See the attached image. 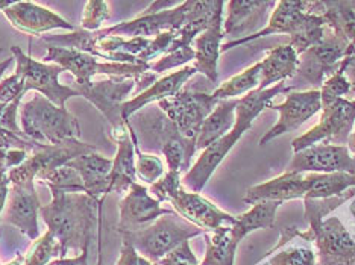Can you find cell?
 Returning <instances> with one entry per match:
<instances>
[{"label": "cell", "instance_id": "18", "mask_svg": "<svg viewBox=\"0 0 355 265\" xmlns=\"http://www.w3.org/2000/svg\"><path fill=\"white\" fill-rule=\"evenodd\" d=\"M11 185L2 219L5 223L17 228L29 239L37 241L40 238L38 214L42 203L35 191V181Z\"/></svg>", "mask_w": 355, "mask_h": 265}, {"label": "cell", "instance_id": "33", "mask_svg": "<svg viewBox=\"0 0 355 265\" xmlns=\"http://www.w3.org/2000/svg\"><path fill=\"white\" fill-rule=\"evenodd\" d=\"M261 77V66L260 62L255 66L241 71L240 75L231 77L227 82L222 84L213 94V98L217 100H227V99H237V95L245 93H251L252 88L260 84Z\"/></svg>", "mask_w": 355, "mask_h": 265}, {"label": "cell", "instance_id": "28", "mask_svg": "<svg viewBox=\"0 0 355 265\" xmlns=\"http://www.w3.org/2000/svg\"><path fill=\"white\" fill-rule=\"evenodd\" d=\"M297 62H300V56L290 44L273 47L260 62L261 77L257 90L264 91L270 88L272 84L286 82L287 79H292L297 70Z\"/></svg>", "mask_w": 355, "mask_h": 265}, {"label": "cell", "instance_id": "48", "mask_svg": "<svg viewBox=\"0 0 355 265\" xmlns=\"http://www.w3.org/2000/svg\"><path fill=\"white\" fill-rule=\"evenodd\" d=\"M337 70L340 71L345 79L349 82L351 93H355V55L346 56L345 60H342Z\"/></svg>", "mask_w": 355, "mask_h": 265}, {"label": "cell", "instance_id": "46", "mask_svg": "<svg viewBox=\"0 0 355 265\" xmlns=\"http://www.w3.org/2000/svg\"><path fill=\"white\" fill-rule=\"evenodd\" d=\"M10 167L6 165V150L0 149V219L5 210L8 194H10Z\"/></svg>", "mask_w": 355, "mask_h": 265}, {"label": "cell", "instance_id": "14", "mask_svg": "<svg viewBox=\"0 0 355 265\" xmlns=\"http://www.w3.org/2000/svg\"><path fill=\"white\" fill-rule=\"evenodd\" d=\"M137 86L134 79L108 77L87 85L75 84L73 88L108 120L112 135L126 129V122L122 117V107L128 102V95Z\"/></svg>", "mask_w": 355, "mask_h": 265}, {"label": "cell", "instance_id": "40", "mask_svg": "<svg viewBox=\"0 0 355 265\" xmlns=\"http://www.w3.org/2000/svg\"><path fill=\"white\" fill-rule=\"evenodd\" d=\"M181 173L176 172H167L164 173L163 178L157 181L155 183H152L149 192L153 196V199H157L158 202H168L171 197L175 194V192L181 188Z\"/></svg>", "mask_w": 355, "mask_h": 265}, {"label": "cell", "instance_id": "49", "mask_svg": "<svg viewBox=\"0 0 355 265\" xmlns=\"http://www.w3.org/2000/svg\"><path fill=\"white\" fill-rule=\"evenodd\" d=\"M15 62V60H14V56H11V58H8V60H5V61H2L0 62V79L3 77V75L6 73L8 71V68H10L12 64Z\"/></svg>", "mask_w": 355, "mask_h": 265}, {"label": "cell", "instance_id": "47", "mask_svg": "<svg viewBox=\"0 0 355 265\" xmlns=\"http://www.w3.org/2000/svg\"><path fill=\"white\" fill-rule=\"evenodd\" d=\"M116 265H157L150 262L149 259L143 258V256L135 250V248L123 239L122 248H120V256Z\"/></svg>", "mask_w": 355, "mask_h": 265}, {"label": "cell", "instance_id": "25", "mask_svg": "<svg viewBox=\"0 0 355 265\" xmlns=\"http://www.w3.org/2000/svg\"><path fill=\"white\" fill-rule=\"evenodd\" d=\"M198 73L195 67H184L180 71H175V73L164 76L158 79L157 82H153L148 90H144L143 93L137 94L135 98H132L131 100H128L126 103H123L122 107V117L125 122H129L137 112L146 108L148 105L153 102H161L164 99L172 98L176 93H180L182 90V86L187 84V80L195 76Z\"/></svg>", "mask_w": 355, "mask_h": 265}, {"label": "cell", "instance_id": "6", "mask_svg": "<svg viewBox=\"0 0 355 265\" xmlns=\"http://www.w3.org/2000/svg\"><path fill=\"white\" fill-rule=\"evenodd\" d=\"M20 126L29 140L40 144H61L80 138L78 118L52 102L35 94L20 107Z\"/></svg>", "mask_w": 355, "mask_h": 265}, {"label": "cell", "instance_id": "44", "mask_svg": "<svg viewBox=\"0 0 355 265\" xmlns=\"http://www.w3.org/2000/svg\"><path fill=\"white\" fill-rule=\"evenodd\" d=\"M157 265H200L198 258L193 253L190 247V241H185L180 247H176L173 252L164 256Z\"/></svg>", "mask_w": 355, "mask_h": 265}, {"label": "cell", "instance_id": "35", "mask_svg": "<svg viewBox=\"0 0 355 265\" xmlns=\"http://www.w3.org/2000/svg\"><path fill=\"white\" fill-rule=\"evenodd\" d=\"M355 197V188H349L340 196L327 197V199H304L305 206V220L309 226L319 224L324 221V217L337 210L338 206L343 205L346 200Z\"/></svg>", "mask_w": 355, "mask_h": 265}, {"label": "cell", "instance_id": "15", "mask_svg": "<svg viewBox=\"0 0 355 265\" xmlns=\"http://www.w3.org/2000/svg\"><path fill=\"white\" fill-rule=\"evenodd\" d=\"M300 238L316 244L318 265H355V241L337 217L309 226Z\"/></svg>", "mask_w": 355, "mask_h": 265}, {"label": "cell", "instance_id": "42", "mask_svg": "<svg viewBox=\"0 0 355 265\" xmlns=\"http://www.w3.org/2000/svg\"><path fill=\"white\" fill-rule=\"evenodd\" d=\"M25 94V80L17 71L0 80V103H11L15 100L21 102Z\"/></svg>", "mask_w": 355, "mask_h": 265}, {"label": "cell", "instance_id": "27", "mask_svg": "<svg viewBox=\"0 0 355 265\" xmlns=\"http://www.w3.org/2000/svg\"><path fill=\"white\" fill-rule=\"evenodd\" d=\"M223 37V15H220L214 20L211 26L198 35L193 42V46H195V66L193 67L196 68L198 73H202L211 84H217V79H219L217 64H219Z\"/></svg>", "mask_w": 355, "mask_h": 265}, {"label": "cell", "instance_id": "12", "mask_svg": "<svg viewBox=\"0 0 355 265\" xmlns=\"http://www.w3.org/2000/svg\"><path fill=\"white\" fill-rule=\"evenodd\" d=\"M217 103L219 100L213 98V94L184 88L172 98L158 102L157 105L172 120L184 138L196 141L205 118L214 111Z\"/></svg>", "mask_w": 355, "mask_h": 265}, {"label": "cell", "instance_id": "30", "mask_svg": "<svg viewBox=\"0 0 355 265\" xmlns=\"http://www.w3.org/2000/svg\"><path fill=\"white\" fill-rule=\"evenodd\" d=\"M282 205L278 200H264L252 205V210L237 217V223L231 226L232 243L239 247L240 241L257 229H272L275 226V214Z\"/></svg>", "mask_w": 355, "mask_h": 265}, {"label": "cell", "instance_id": "31", "mask_svg": "<svg viewBox=\"0 0 355 265\" xmlns=\"http://www.w3.org/2000/svg\"><path fill=\"white\" fill-rule=\"evenodd\" d=\"M325 26L342 34L351 44V55H355V2H324V12L320 14Z\"/></svg>", "mask_w": 355, "mask_h": 265}, {"label": "cell", "instance_id": "17", "mask_svg": "<svg viewBox=\"0 0 355 265\" xmlns=\"http://www.w3.org/2000/svg\"><path fill=\"white\" fill-rule=\"evenodd\" d=\"M119 212V230L123 235L148 228L159 217L173 214L175 211L166 210V208L161 206L158 200L150 196L149 190L137 182L129 188L125 197L120 200Z\"/></svg>", "mask_w": 355, "mask_h": 265}, {"label": "cell", "instance_id": "43", "mask_svg": "<svg viewBox=\"0 0 355 265\" xmlns=\"http://www.w3.org/2000/svg\"><path fill=\"white\" fill-rule=\"evenodd\" d=\"M351 93V85L340 71H336L333 76L325 79L324 85L320 88V99L322 100H333L342 99L343 95Z\"/></svg>", "mask_w": 355, "mask_h": 265}, {"label": "cell", "instance_id": "37", "mask_svg": "<svg viewBox=\"0 0 355 265\" xmlns=\"http://www.w3.org/2000/svg\"><path fill=\"white\" fill-rule=\"evenodd\" d=\"M60 243L47 230L43 237H40L35 241L34 247L31 248V252L28 253L25 261H23V265H49V262H52V258L60 256Z\"/></svg>", "mask_w": 355, "mask_h": 265}, {"label": "cell", "instance_id": "2", "mask_svg": "<svg viewBox=\"0 0 355 265\" xmlns=\"http://www.w3.org/2000/svg\"><path fill=\"white\" fill-rule=\"evenodd\" d=\"M279 93H292L290 86L286 82H279L273 85L268 90L258 91L252 90L248 93L245 98L239 99L237 109H236V125L232 129L222 136L219 141H216L211 146L207 147L202 155L195 163L190 170L184 174L182 183L184 187L191 192H199L204 190L205 183L211 178L216 168L220 165L222 161L230 154V150L236 146L240 136L243 135L249 127L252 126L254 120L261 114V111L268 108L272 100L277 98Z\"/></svg>", "mask_w": 355, "mask_h": 265}, {"label": "cell", "instance_id": "29", "mask_svg": "<svg viewBox=\"0 0 355 265\" xmlns=\"http://www.w3.org/2000/svg\"><path fill=\"white\" fill-rule=\"evenodd\" d=\"M237 103L239 99H227L217 103L214 111L205 118L200 127L196 138V150H205L232 129L236 125Z\"/></svg>", "mask_w": 355, "mask_h": 265}, {"label": "cell", "instance_id": "41", "mask_svg": "<svg viewBox=\"0 0 355 265\" xmlns=\"http://www.w3.org/2000/svg\"><path fill=\"white\" fill-rule=\"evenodd\" d=\"M269 265H316V256L309 248H288L273 256Z\"/></svg>", "mask_w": 355, "mask_h": 265}, {"label": "cell", "instance_id": "38", "mask_svg": "<svg viewBox=\"0 0 355 265\" xmlns=\"http://www.w3.org/2000/svg\"><path fill=\"white\" fill-rule=\"evenodd\" d=\"M195 60V49L193 47H175V49L168 51L166 55L155 62H150V71L155 75L164 73L167 70H172L175 67L184 66L189 61Z\"/></svg>", "mask_w": 355, "mask_h": 265}, {"label": "cell", "instance_id": "10", "mask_svg": "<svg viewBox=\"0 0 355 265\" xmlns=\"http://www.w3.org/2000/svg\"><path fill=\"white\" fill-rule=\"evenodd\" d=\"M355 123V100L333 99L322 100V118L309 132L292 141L293 152L311 147L319 141L334 146L348 144Z\"/></svg>", "mask_w": 355, "mask_h": 265}, {"label": "cell", "instance_id": "23", "mask_svg": "<svg viewBox=\"0 0 355 265\" xmlns=\"http://www.w3.org/2000/svg\"><path fill=\"white\" fill-rule=\"evenodd\" d=\"M228 17L223 23L225 35L236 39L251 37L263 30L269 23L272 8L277 2H258V0H232L228 2Z\"/></svg>", "mask_w": 355, "mask_h": 265}, {"label": "cell", "instance_id": "32", "mask_svg": "<svg viewBox=\"0 0 355 265\" xmlns=\"http://www.w3.org/2000/svg\"><path fill=\"white\" fill-rule=\"evenodd\" d=\"M207 252L200 265H234L237 246L232 243L231 228H220L214 232H205Z\"/></svg>", "mask_w": 355, "mask_h": 265}, {"label": "cell", "instance_id": "4", "mask_svg": "<svg viewBox=\"0 0 355 265\" xmlns=\"http://www.w3.org/2000/svg\"><path fill=\"white\" fill-rule=\"evenodd\" d=\"M306 10H309V2H277L268 26L255 35L231 39L230 43L222 44L220 53L232 49V47L252 42V39L257 38L275 34H288L290 46L293 47L297 56H300L314 44H318L325 35L324 19L320 15L309 14Z\"/></svg>", "mask_w": 355, "mask_h": 265}, {"label": "cell", "instance_id": "24", "mask_svg": "<svg viewBox=\"0 0 355 265\" xmlns=\"http://www.w3.org/2000/svg\"><path fill=\"white\" fill-rule=\"evenodd\" d=\"M75 168L83 179L85 194L94 199L99 205H103L105 199L110 194V173L112 167V159L99 155L98 152L84 154L67 164Z\"/></svg>", "mask_w": 355, "mask_h": 265}, {"label": "cell", "instance_id": "39", "mask_svg": "<svg viewBox=\"0 0 355 265\" xmlns=\"http://www.w3.org/2000/svg\"><path fill=\"white\" fill-rule=\"evenodd\" d=\"M110 19V3L108 2H87L85 8H84V14H83V25L84 30L88 32H98L101 30V26L103 25L105 21Z\"/></svg>", "mask_w": 355, "mask_h": 265}, {"label": "cell", "instance_id": "34", "mask_svg": "<svg viewBox=\"0 0 355 265\" xmlns=\"http://www.w3.org/2000/svg\"><path fill=\"white\" fill-rule=\"evenodd\" d=\"M128 123V129L129 134H131V138L134 143V147H135V170H137V178H140L143 182L149 183H155L157 181H159L163 178L164 173H166V168L163 161H161L159 156L157 155H149V154H143L139 147V140H137V135L135 131L132 129V126Z\"/></svg>", "mask_w": 355, "mask_h": 265}, {"label": "cell", "instance_id": "20", "mask_svg": "<svg viewBox=\"0 0 355 265\" xmlns=\"http://www.w3.org/2000/svg\"><path fill=\"white\" fill-rule=\"evenodd\" d=\"M269 108L278 111L279 118L277 125L269 132L264 134V136L260 140V146H266L270 140L277 138V136L282 134H288L297 129L306 120H310L314 114L322 111L320 91H292L288 93L284 103H281V105L270 103Z\"/></svg>", "mask_w": 355, "mask_h": 265}, {"label": "cell", "instance_id": "8", "mask_svg": "<svg viewBox=\"0 0 355 265\" xmlns=\"http://www.w3.org/2000/svg\"><path fill=\"white\" fill-rule=\"evenodd\" d=\"M205 232L195 224L184 220L176 212L159 217L150 226L137 232L123 234V239L128 241L143 258L149 259L153 264H158L161 259L173 252L185 241L193 237L202 235Z\"/></svg>", "mask_w": 355, "mask_h": 265}, {"label": "cell", "instance_id": "13", "mask_svg": "<svg viewBox=\"0 0 355 265\" xmlns=\"http://www.w3.org/2000/svg\"><path fill=\"white\" fill-rule=\"evenodd\" d=\"M94 144H88L80 140H70L61 144H43L42 147L32 152L29 158L21 165L10 170L11 183H23L29 181H42L46 174L67 165L75 158L96 152Z\"/></svg>", "mask_w": 355, "mask_h": 265}, {"label": "cell", "instance_id": "36", "mask_svg": "<svg viewBox=\"0 0 355 265\" xmlns=\"http://www.w3.org/2000/svg\"><path fill=\"white\" fill-rule=\"evenodd\" d=\"M42 182L46 183L47 188H56L64 192H85L79 173L69 165H62L46 174Z\"/></svg>", "mask_w": 355, "mask_h": 265}, {"label": "cell", "instance_id": "3", "mask_svg": "<svg viewBox=\"0 0 355 265\" xmlns=\"http://www.w3.org/2000/svg\"><path fill=\"white\" fill-rule=\"evenodd\" d=\"M129 125L139 129L137 140L144 150H157L166 156L168 172L187 173L191 168V158L196 152V141L187 140L176 129L163 111L157 107L141 109L129 118Z\"/></svg>", "mask_w": 355, "mask_h": 265}, {"label": "cell", "instance_id": "16", "mask_svg": "<svg viewBox=\"0 0 355 265\" xmlns=\"http://www.w3.org/2000/svg\"><path fill=\"white\" fill-rule=\"evenodd\" d=\"M287 173H348L355 174V158L348 146L334 144H314L301 152H296L290 161Z\"/></svg>", "mask_w": 355, "mask_h": 265}, {"label": "cell", "instance_id": "22", "mask_svg": "<svg viewBox=\"0 0 355 265\" xmlns=\"http://www.w3.org/2000/svg\"><path fill=\"white\" fill-rule=\"evenodd\" d=\"M318 173H282L278 178L249 188L243 202L255 205L264 200H286L306 199L316 182Z\"/></svg>", "mask_w": 355, "mask_h": 265}, {"label": "cell", "instance_id": "7", "mask_svg": "<svg viewBox=\"0 0 355 265\" xmlns=\"http://www.w3.org/2000/svg\"><path fill=\"white\" fill-rule=\"evenodd\" d=\"M346 56H351V44L342 34L331 30L318 44L300 55L297 70L292 79L287 80V85L292 91H301L302 85L311 86V90L320 91L325 77L333 76L338 64Z\"/></svg>", "mask_w": 355, "mask_h": 265}, {"label": "cell", "instance_id": "1", "mask_svg": "<svg viewBox=\"0 0 355 265\" xmlns=\"http://www.w3.org/2000/svg\"><path fill=\"white\" fill-rule=\"evenodd\" d=\"M52 202L42 206L40 215L47 229L60 243V259H66L69 252L88 255L94 224L101 234L102 205L85 192H64L49 188Z\"/></svg>", "mask_w": 355, "mask_h": 265}, {"label": "cell", "instance_id": "51", "mask_svg": "<svg viewBox=\"0 0 355 265\" xmlns=\"http://www.w3.org/2000/svg\"><path fill=\"white\" fill-rule=\"evenodd\" d=\"M23 261H25V259H23V256L19 255L17 258H15L14 261H11L10 264H6V265H23Z\"/></svg>", "mask_w": 355, "mask_h": 265}, {"label": "cell", "instance_id": "26", "mask_svg": "<svg viewBox=\"0 0 355 265\" xmlns=\"http://www.w3.org/2000/svg\"><path fill=\"white\" fill-rule=\"evenodd\" d=\"M117 143L116 156L112 158V167L110 173V188L108 192L126 194L134 183H137L135 170V147L128 129L120 131L112 135Z\"/></svg>", "mask_w": 355, "mask_h": 265}, {"label": "cell", "instance_id": "45", "mask_svg": "<svg viewBox=\"0 0 355 265\" xmlns=\"http://www.w3.org/2000/svg\"><path fill=\"white\" fill-rule=\"evenodd\" d=\"M43 144H40L37 141H32L29 138H23V136H19L15 134H3L0 132V149L10 150V149H21L26 150L29 154L42 147Z\"/></svg>", "mask_w": 355, "mask_h": 265}, {"label": "cell", "instance_id": "21", "mask_svg": "<svg viewBox=\"0 0 355 265\" xmlns=\"http://www.w3.org/2000/svg\"><path fill=\"white\" fill-rule=\"evenodd\" d=\"M3 14L6 20L11 23V26L23 32V34L43 37V34L56 29L69 32L76 30L75 26L66 19H62L61 15L40 6L38 3L14 2L10 8H6Z\"/></svg>", "mask_w": 355, "mask_h": 265}, {"label": "cell", "instance_id": "5", "mask_svg": "<svg viewBox=\"0 0 355 265\" xmlns=\"http://www.w3.org/2000/svg\"><path fill=\"white\" fill-rule=\"evenodd\" d=\"M43 61L56 64L62 70L70 71L75 76L76 84L79 85L92 84L93 77L99 75L107 77H128L135 80V88L140 94L158 80L157 75L150 71V64L149 66H134V64L101 62L98 58L88 53L73 49H64V47L56 46L47 47Z\"/></svg>", "mask_w": 355, "mask_h": 265}, {"label": "cell", "instance_id": "11", "mask_svg": "<svg viewBox=\"0 0 355 265\" xmlns=\"http://www.w3.org/2000/svg\"><path fill=\"white\" fill-rule=\"evenodd\" d=\"M11 51L15 60V71L25 80V93L35 90L60 108H66L69 99L79 98L73 86L60 82V75L64 71L60 66L31 58L19 46H14Z\"/></svg>", "mask_w": 355, "mask_h": 265}, {"label": "cell", "instance_id": "50", "mask_svg": "<svg viewBox=\"0 0 355 265\" xmlns=\"http://www.w3.org/2000/svg\"><path fill=\"white\" fill-rule=\"evenodd\" d=\"M14 2H10V0H0V11H5L6 8H10Z\"/></svg>", "mask_w": 355, "mask_h": 265}, {"label": "cell", "instance_id": "19", "mask_svg": "<svg viewBox=\"0 0 355 265\" xmlns=\"http://www.w3.org/2000/svg\"><path fill=\"white\" fill-rule=\"evenodd\" d=\"M173 205V211L184 220L195 224L204 232H214L220 228H231L237 223V217H232L219 210L198 192L185 191L182 187L168 200Z\"/></svg>", "mask_w": 355, "mask_h": 265}, {"label": "cell", "instance_id": "9", "mask_svg": "<svg viewBox=\"0 0 355 265\" xmlns=\"http://www.w3.org/2000/svg\"><path fill=\"white\" fill-rule=\"evenodd\" d=\"M211 2H182L172 10L155 14H140L139 17L129 21L119 23L107 29H101V35H114L123 38H155L163 32L180 30L190 20L207 11Z\"/></svg>", "mask_w": 355, "mask_h": 265}]
</instances>
